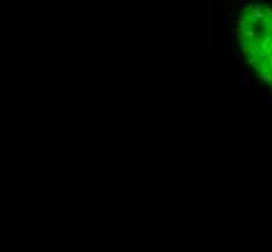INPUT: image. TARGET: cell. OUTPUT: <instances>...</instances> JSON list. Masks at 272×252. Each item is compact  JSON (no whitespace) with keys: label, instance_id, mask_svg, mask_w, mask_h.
<instances>
[{"label":"cell","instance_id":"1","mask_svg":"<svg viewBox=\"0 0 272 252\" xmlns=\"http://www.w3.org/2000/svg\"><path fill=\"white\" fill-rule=\"evenodd\" d=\"M243 84H245V85H255V80H253V74H249V72H247V74H243Z\"/></svg>","mask_w":272,"mask_h":252},{"label":"cell","instance_id":"2","mask_svg":"<svg viewBox=\"0 0 272 252\" xmlns=\"http://www.w3.org/2000/svg\"><path fill=\"white\" fill-rule=\"evenodd\" d=\"M268 105H270V107H272V99H268Z\"/></svg>","mask_w":272,"mask_h":252}]
</instances>
